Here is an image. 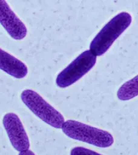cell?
Masks as SVG:
<instances>
[{
  "label": "cell",
  "mask_w": 138,
  "mask_h": 155,
  "mask_svg": "<svg viewBox=\"0 0 138 155\" xmlns=\"http://www.w3.org/2000/svg\"><path fill=\"white\" fill-rule=\"evenodd\" d=\"M70 155H102L83 147H75L71 150Z\"/></svg>",
  "instance_id": "obj_9"
},
{
  "label": "cell",
  "mask_w": 138,
  "mask_h": 155,
  "mask_svg": "<svg viewBox=\"0 0 138 155\" xmlns=\"http://www.w3.org/2000/svg\"><path fill=\"white\" fill-rule=\"evenodd\" d=\"M132 21L131 15L120 12L109 21L93 38L90 50L96 56L104 54L114 41L130 26Z\"/></svg>",
  "instance_id": "obj_1"
},
{
  "label": "cell",
  "mask_w": 138,
  "mask_h": 155,
  "mask_svg": "<svg viewBox=\"0 0 138 155\" xmlns=\"http://www.w3.org/2000/svg\"><path fill=\"white\" fill-rule=\"evenodd\" d=\"M62 130L71 139L98 147H109L114 142L113 137L109 132L74 120L65 121Z\"/></svg>",
  "instance_id": "obj_2"
},
{
  "label": "cell",
  "mask_w": 138,
  "mask_h": 155,
  "mask_svg": "<svg viewBox=\"0 0 138 155\" xmlns=\"http://www.w3.org/2000/svg\"><path fill=\"white\" fill-rule=\"evenodd\" d=\"M0 21L1 25L14 39L21 40L25 37L27 27L4 0L0 1Z\"/></svg>",
  "instance_id": "obj_6"
},
{
  "label": "cell",
  "mask_w": 138,
  "mask_h": 155,
  "mask_svg": "<svg viewBox=\"0 0 138 155\" xmlns=\"http://www.w3.org/2000/svg\"><path fill=\"white\" fill-rule=\"evenodd\" d=\"M0 68L7 74L17 79L24 78L28 73L27 67L24 63L1 48Z\"/></svg>",
  "instance_id": "obj_7"
},
{
  "label": "cell",
  "mask_w": 138,
  "mask_h": 155,
  "mask_svg": "<svg viewBox=\"0 0 138 155\" xmlns=\"http://www.w3.org/2000/svg\"><path fill=\"white\" fill-rule=\"evenodd\" d=\"M117 96L121 101H128L138 96V75L122 85Z\"/></svg>",
  "instance_id": "obj_8"
},
{
  "label": "cell",
  "mask_w": 138,
  "mask_h": 155,
  "mask_svg": "<svg viewBox=\"0 0 138 155\" xmlns=\"http://www.w3.org/2000/svg\"><path fill=\"white\" fill-rule=\"evenodd\" d=\"M96 56L90 50L84 51L75 58L56 77V83L60 88H66L76 82L95 65Z\"/></svg>",
  "instance_id": "obj_4"
},
{
  "label": "cell",
  "mask_w": 138,
  "mask_h": 155,
  "mask_svg": "<svg viewBox=\"0 0 138 155\" xmlns=\"http://www.w3.org/2000/svg\"><path fill=\"white\" fill-rule=\"evenodd\" d=\"M21 97L25 105L42 121L56 128H62L65 122L62 114L37 92L30 89L24 90Z\"/></svg>",
  "instance_id": "obj_3"
},
{
  "label": "cell",
  "mask_w": 138,
  "mask_h": 155,
  "mask_svg": "<svg viewBox=\"0 0 138 155\" xmlns=\"http://www.w3.org/2000/svg\"><path fill=\"white\" fill-rule=\"evenodd\" d=\"M18 155H35V154L32 151L28 150H25V151L20 152Z\"/></svg>",
  "instance_id": "obj_10"
},
{
  "label": "cell",
  "mask_w": 138,
  "mask_h": 155,
  "mask_svg": "<svg viewBox=\"0 0 138 155\" xmlns=\"http://www.w3.org/2000/svg\"><path fill=\"white\" fill-rule=\"evenodd\" d=\"M3 125L13 148L18 151L28 150L30 142L19 117L15 113H8L3 117Z\"/></svg>",
  "instance_id": "obj_5"
}]
</instances>
